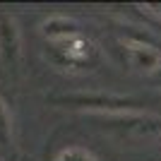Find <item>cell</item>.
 Masks as SVG:
<instances>
[{
  "mask_svg": "<svg viewBox=\"0 0 161 161\" xmlns=\"http://www.w3.org/2000/svg\"><path fill=\"white\" fill-rule=\"evenodd\" d=\"M51 60L58 67L65 70H94L99 63V51L89 39H84L82 34L72 36V39L51 43Z\"/></svg>",
  "mask_w": 161,
  "mask_h": 161,
  "instance_id": "obj_2",
  "label": "cell"
},
{
  "mask_svg": "<svg viewBox=\"0 0 161 161\" xmlns=\"http://www.w3.org/2000/svg\"><path fill=\"white\" fill-rule=\"evenodd\" d=\"M53 103L67 108H80V111H92L96 115L103 113H120V111H135L140 106L135 99L123 94H106V92H80V94H65V96H53Z\"/></svg>",
  "mask_w": 161,
  "mask_h": 161,
  "instance_id": "obj_1",
  "label": "cell"
},
{
  "mask_svg": "<svg viewBox=\"0 0 161 161\" xmlns=\"http://www.w3.org/2000/svg\"><path fill=\"white\" fill-rule=\"evenodd\" d=\"M22 58V39L12 14L0 12V67L14 72Z\"/></svg>",
  "mask_w": 161,
  "mask_h": 161,
  "instance_id": "obj_4",
  "label": "cell"
},
{
  "mask_svg": "<svg viewBox=\"0 0 161 161\" xmlns=\"http://www.w3.org/2000/svg\"><path fill=\"white\" fill-rule=\"evenodd\" d=\"M103 125L111 130H118V132L125 135H154L161 130V118L149 113H137V111H120V113H103L99 115Z\"/></svg>",
  "mask_w": 161,
  "mask_h": 161,
  "instance_id": "obj_3",
  "label": "cell"
},
{
  "mask_svg": "<svg viewBox=\"0 0 161 161\" xmlns=\"http://www.w3.org/2000/svg\"><path fill=\"white\" fill-rule=\"evenodd\" d=\"M152 77H154V80H161V67H159V70H156L154 75H152Z\"/></svg>",
  "mask_w": 161,
  "mask_h": 161,
  "instance_id": "obj_9",
  "label": "cell"
},
{
  "mask_svg": "<svg viewBox=\"0 0 161 161\" xmlns=\"http://www.w3.org/2000/svg\"><path fill=\"white\" fill-rule=\"evenodd\" d=\"M41 34H43L51 43H58V41L77 36V34H80V27H77L75 19H67V17H51L48 22H43Z\"/></svg>",
  "mask_w": 161,
  "mask_h": 161,
  "instance_id": "obj_6",
  "label": "cell"
},
{
  "mask_svg": "<svg viewBox=\"0 0 161 161\" xmlns=\"http://www.w3.org/2000/svg\"><path fill=\"white\" fill-rule=\"evenodd\" d=\"M123 53H125V60L132 70L137 72H147L154 75L161 67V51L152 43H144V41H135V39H125L120 41Z\"/></svg>",
  "mask_w": 161,
  "mask_h": 161,
  "instance_id": "obj_5",
  "label": "cell"
},
{
  "mask_svg": "<svg viewBox=\"0 0 161 161\" xmlns=\"http://www.w3.org/2000/svg\"><path fill=\"white\" fill-rule=\"evenodd\" d=\"M53 161H99V159L84 147H67V149H63Z\"/></svg>",
  "mask_w": 161,
  "mask_h": 161,
  "instance_id": "obj_8",
  "label": "cell"
},
{
  "mask_svg": "<svg viewBox=\"0 0 161 161\" xmlns=\"http://www.w3.org/2000/svg\"><path fill=\"white\" fill-rule=\"evenodd\" d=\"M12 142V115L7 111V103L0 96V147H7Z\"/></svg>",
  "mask_w": 161,
  "mask_h": 161,
  "instance_id": "obj_7",
  "label": "cell"
}]
</instances>
